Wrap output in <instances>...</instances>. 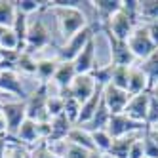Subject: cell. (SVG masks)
<instances>
[{"instance_id":"32","label":"cell","mask_w":158,"mask_h":158,"mask_svg":"<svg viewBox=\"0 0 158 158\" xmlns=\"http://www.w3.org/2000/svg\"><path fill=\"white\" fill-rule=\"evenodd\" d=\"M29 158H59V156H55L52 151H50V147L46 145V141H40L38 145H35L32 149H29Z\"/></svg>"},{"instance_id":"41","label":"cell","mask_w":158,"mask_h":158,"mask_svg":"<svg viewBox=\"0 0 158 158\" xmlns=\"http://www.w3.org/2000/svg\"><path fill=\"white\" fill-rule=\"evenodd\" d=\"M6 103V101H2V99H0V112H2V105Z\"/></svg>"},{"instance_id":"42","label":"cell","mask_w":158,"mask_h":158,"mask_svg":"<svg viewBox=\"0 0 158 158\" xmlns=\"http://www.w3.org/2000/svg\"><path fill=\"white\" fill-rule=\"evenodd\" d=\"M4 31H6L4 27H0V36H2V35H4Z\"/></svg>"},{"instance_id":"12","label":"cell","mask_w":158,"mask_h":158,"mask_svg":"<svg viewBox=\"0 0 158 158\" xmlns=\"http://www.w3.org/2000/svg\"><path fill=\"white\" fill-rule=\"evenodd\" d=\"M95 89H97V84H95L92 74H76L73 84L69 86V89H67V94L71 97H74L76 101L84 103V101H88L95 94Z\"/></svg>"},{"instance_id":"29","label":"cell","mask_w":158,"mask_h":158,"mask_svg":"<svg viewBox=\"0 0 158 158\" xmlns=\"http://www.w3.org/2000/svg\"><path fill=\"white\" fill-rule=\"evenodd\" d=\"M130 69H131V67H114V69H112L110 86H114V88H120V89H126V92H128Z\"/></svg>"},{"instance_id":"27","label":"cell","mask_w":158,"mask_h":158,"mask_svg":"<svg viewBox=\"0 0 158 158\" xmlns=\"http://www.w3.org/2000/svg\"><path fill=\"white\" fill-rule=\"evenodd\" d=\"M61 95H63V99H65L63 114L76 126V120H78V114H80V107H82V103H80V101H76L74 97H71L67 92H61Z\"/></svg>"},{"instance_id":"37","label":"cell","mask_w":158,"mask_h":158,"mask_svg":"<svg viewBox=\"0 0 158 158\" xmlns=\"http://www.w3.org/2000/svg\"><path fill=\"white\" fill-rule=\"evenodd\" d=\"M0 135H2V137H8V124H6V118H4L2 112H0Z\"/></svg>"},{"instance_id":"7","label":"cell","mask_w":158,"mask_h":158,"mask_svg":"<svg viewBox=\"0 0 158 158\" xmlns=\"http://www.w3.org/2000/svg\"><path fill=\"white\" fill-rule=\"evenodd\" d=\"M145 128H147L145 124L133 122L122 112V114H110L107 131L112 139H118V137H126V135H133V133H143Z\"/></svg>"},{"instance_id":"23","label":"cell","mask_w":158,"mask_h":158,"mask_svg":"<svg viewBox=\"0 0 158 158\" xmlns=\"http://www.w3.org/2000/svg\"><path fill=\"white\" fill-rule=\"evenodd\" d=\"M137 65L143 69V73L147 74V78H149L151 88H152L154 84H158V50H154L149 57L143 59V61H139Z\"/></svg>"},{"instance_id":"31","label":"cell","mask_w":158,"mask_h":158,"mask_svg":"<svg viewBox=\"0 0 158 158\" xmlns=\"http://www.w3.org/2000/svg\"><path fill=\"white\" fill-rule=\"evenodd\" d=\"M141 141H143V154H145V158H158V145H156V141L151 137L149 130L143 131Z\"/></svg>"},{"instance_id":"3","label":"cell","mask_w":158,"mask_h":158,"mask_svg":"<svg viewBox=\"0 0 158 158\" xmlns=\"http://www.w3.org/2000/svg\"><path fill=\"white\" fill-rule=\"evenodd\" d=\"M128 46H130L131 53L135 55L137 63L143 61V59H147L154 50H158V48L154 46L151 35H149V31H147V27H145L143 23H139L137 27L131 31V35H130V38H128Z\"/></svg>"},{"instance_id":"28","label":"cell","mask_w":158,"mask_h":158,"mask_svg":"<svg viewBox=\"0 0 158 158\" xmlns=\"http://www.w3.org/2000/svg\"><path fill=\"white\" fill-rule=\"evenodd\" d=\"M92 133V139H94V145L99 154H107L110 151V145H112V137L109 135L107 130H97V131H89Z\"/></svg>"},{"instance_id":"17","label":"cell","mask_w":158,"mask_h":158,"mask_svg":"<svg viewBox=\"0 0 158 158\" xmlns=\"http://www.w3.org/2000/svg\"><path fill=\"white\" fill-rule=\"evenodd\" d=\"M101 101H103V88L97 86L95 94L89 97L88 101H84L82 107H80V114H78V120H76V126L78 128H84L86 124L94 118V114L97 112V107H99Z\"/></svg>"},{"instance_id":"35","label":"cell","mask_w":158,"mask_h":158,"mask_svg":"<svg viewBox=\"0 0 158 158\" xmlns=\"http://www.w3.org/2000/svg\"><path fill=\"white\" fill-rule=\"evenodd\" d=\"M147 130V128H145ZM143 135V133H141ZM145 154H143V141H141V137L135 141L133 145H131V149H130V154H128V158H143Z\"/></svg>"},{"instance_id":"9","label":"cell","mask_w":158,"mask_h":158,"mask_svg":"<svg viewBox=\"0 0 158 158\" xmlns=\"http://www.w3.org/2000/svg\"><path fill=\"white\" fill-rule=\"evenodd\" d=\"M105 36L109 40V48H110V65H114V67H133L137 63V59H135V55L131 53L126 40H118L112 35H109V32H105Z\"/></svg>"},{"instance_id":"1","label":"cell","mask_w":158,"mask_h":158,"mask_svg":"<svg viewBox=\"0 0 158 158\" xmlns=\"http://www.w3.org/2000/svg\"><path fill=\"white\" fill-rule=\"evenodd\" d=\"M82 4L80 6L59 8V6H52L48 2V10H52V14L57 17V27H59V32H61V36L65 38V42L69 40L71 36H74L76 32H80L82 29L88 27V17L82 12Z\"/></svg>"},{"instance_id":"19","label":"cell","mask_w":158,"mask_h":158,"mask_svg":"<svg viewBox=\"0 0 158 158\" xmlns=\"http://www.w3.org/2000/svg\"><path fill=\"white\" fill-rule=\"evenodd\" d=\"M14 139H15L17 143L27 145L29 149H32L35 145H38V143H40V135H38V126H36V122L27 118L23 124H21V128L17 130V133H15Z\"/></svg>"},{"instance_id":"36","label":"cell","mask_w":158,"mask_h":158,"mask_svg":"<svg viewBox=\"0 0 158 158\" xmlns=\"http://www.w3.org/2000/svg\"><path fill=\"white\" fill-rule=\"evenodd\" d=\"M147 27V31H149V35L154 42V46L158 48V21H151V23H143Z\"/></svg>"},{"instance_id":"43","label":"cell","mask_w":158,"mask_h":158,"mask_svg":"<svg viewBox=\"0 0 158 158\" xmlns=\"http://www.w3.org/2000/svg\"><path fill=\"white\" fill-rule=\"evenodd\" d=\"M154 130H158V126H154Z\"/></svg>"},{"instance_id":"10","label":"cell","mask_w":158,"mask_h":158,"mask_svg":"<svg viewBox=\"0 0 158 158\" xmlns=\"http://www.w3.org/2000/svg\"><path fill=\"white\" fill-rule=\"evenodd\" d=\"M0 92L6 94L12 99H17V101H25L29 97V94L25 92V88L21 84V78H19L15 69L0 71Z\"/></svg>"},{"instance_id":"16","label":"cell","mask_w":158,"mask_h":158,"mask_svg":"<svg viewBox=\"0 0 158 158\" xmlns=\"http://www.w3.org/2000/svg\"><path fill=\"white\" fill-rule=\"evenodd\" d=\"M92 8L99 19V25L105 27L109 23V19L122 10V0H94Z\"/></svg>"},{"instance_id":"33","label":"cell","mask_w":158,"mask_h":158,"mask_svg":"<svg viewBox=\"0 0 158 158\" xmlns=\"http://www.w3.org/2000/svg\"><path fill=\"white\" fill-rule=\"evenodd\" d=\"M151 94V92H149ZM147 128H154L158 126V99L151 95L149 99V110H147V122H145Z\"/></svg>"},{"instance_id":"26","label":"cell","mask_w":158,"mask_h":158,"mask_svg":"<svg viewBox=\"0 0 158 158\" xmlns=\"http://www.w3.org/2000/svg\"><path fill=\"white\" fill-rule=\"evenodd\" d=\"M15 71L25 73V74H36V57L32 53L21 50L15 59Z\"/></svg>"},{"instance_id":"14","label":"cell","mask_w":158,"mask_h":158,"mask_svg":"<svg viewBox=\"0 0 158 158\" xmlns=\"http://www.w3.org/2000/svg\"><path fill=\"white\" fill-rule=\"evenodd\" d=\"M149 99H151V94H139V95H131L130 103L124 110V114L128 118H131L133 122H139V124H145L147 122V110H149Z\"/></svg>"},{"instance_id":"18","label":"cell","mask_w":158,"mask_h":158,"mask_svg":"<svg viewBox=\"0 0 158 158\" xmlns=\"http://www.w3.org/2000/svg\"><path fill=\"white\" fill-rule=\"evenodd\" d=\"M128 92L130 95H139V94H147L151 92V84L149 78L143 73V69L135 63L130 69V80H128Z\"/></svg>"},{"instance_id":"8","label":"cell","mask_w":158,"mask_h":158,"mask_svg":"<svg viewBox=\"0 0 158 158\" xmlns=\"http://www.w3.org/2000/svg\"><path fill=\"white\" fill-rule=\"evenodd\" d=\"M50 44V31L46 29L42 19H36L29 23L27 27V38H25V50L23 52H29L35 55V52L46 48Z\"/></svg>"},{"instance_id":"2","label":"cell","mask_w":158,"mask_h":158,"mask_svg":"<svg viewBox=\"0 0 158 158\" xmlns=\"http://www.w3.org/2000/svg\"><path fill=\"white\" fill-rule=\"evenodd\" d=\"M48 95H50L48 84H38V88L25 99L27 118L29 120H35V122H48V120H52L50 114H48V110H46Z\"/></svg>"},{"instance_id":"30","label":"cell","mask_w":158,"mask_h":158,"mask_svg":"<svg viewBox=\"0 0 158 158\" xmlns=\"http://www.w3.org/2000/svg\"><path fill=\"white\" fill-rule=\"evenodd\" d=\"M48 2H36V0H19V2H15V8L19 14L23 15H31V14H36L40 12V10H46Z\"/></svg>"},{"instance_id":"25","label":"cell","mask_w":158,"mask_h":158,"mask_svg":"<svg viewBox=\"0 0 158 158\" xmlns=\"http://www.w3.org/2000/svg\"><path fill=\"white\" fill-rule=\"evenodd\" d=\"M15 15H17L15 2H6V0H0V27L12 29L14 23H15Z\"/></svg>"},{"instance_id":"34","label":"cell","mask_w":158,"mask_h":158,"mask_svg":"<svg viewBox=\"0 0 158 158\" xmlns=\"http://www.w3.org/2000/svg\"><path fill=\"white\" fill-rule=\"evenodd\" d=\"M12 141L14 139H10V145H8V149L4 152V158H27L25 149H21L19 143H12Z\"/></svg>"},{"instance_id":"5","label":"cell","mask_w":158,"mask_h":158,"mask_svg":"<svg viewBox=\"0 0 158 158\" xmlns=\"http://www.w3.org/2000/svg\"><path fill=\"white\" fill-rule=\"evenodd\" d=\"M139 23L135 21L126 10H120L118 14H114L110 19H109V23L103 27V32H109V35H112L114 38H118V40H126L128 42V38H130V35H131V31L137 27Z\"/></svg>"},{"instance_id":"24","label":"cell","mask_w":158,"mask_h":158,"mask_svg":"<svg viewBox=\"0 0 158 158\" xmlns=\"http://www.w3.org/2000/svg\"><path fill=\"white\" fill-rule=\"evenodd\" d=\"M158 21V0H139V23Z\"/></svg>"},{"instance_id":"20","label":"cell","mask_w":158,"mask_h":158,"mask_svg":"<svg viewBox=\"0 0 158 158\" xmlns=\"http://www.w3.org/2000/svg\"><path fill=\"white\" fill-rule=\"evenodd\" d=\"M141 137V133H133V135H126V137H118V139H112L110 145V151L107 154L114 156V158H128L131 145Z\"/></svg>"},{"instance_id":"13","label":"cell","mask_w":158,"mask_h":158,"mask_svg":"<svg viewBox=\"0 0 158 158\" xmlns=\"http://www.w3.org/2000/svg\"><path fill=\"white\" fill-rule=\"evenodd\" d=\"M73 63H74V69L78 74H92L97 69V65H95V36L86 44L84 50L76 55Z\"/></svg>"},{"instance_id":"4","label":"cell","mask_w":158,"mask_h":158,"mask_svg":"<svg viewBox=\"0 0 158 158\" xmlns=\"http://www.w3.org/2000/svg\"><path fill=\"white\" fill-rule=\"evenodd\" d=\"M95 36V29L92 25H88L80 32H76L74 36H71L57 52V59L59 61H74V57L84 50V46Z\"/></svg>"},{"instance_id":"38","label":"cell","mask_w":158,"mask_h":158,"mask_svg":"<svg viewBox=\"0 0 158 158\" xmlns=\"http://www.w3.org/2000/svg\"><path fill=\"white\" fill-rule=\"evenodd\" d=\"M149 130V133H151V137L156 141V145H158V130H154V128H147Z\"/></svg>"},{"instance_id":"39","label":"cell","mask_w":158,"mask_h":158,"mask_svg":"<svg viewBox=\"0 0 158 158\" xmlns=\"http://www.w3.org/2000/svg\"><path fill=\"white\" fill-rule=\"evenodd\" d=\"M151 95H152V97H156V99H158V84H154V86H152V88H151Z\"/></svg>"},{"instance_id":"22","label":"cell","mask_w":158,"mask_h":158,"mask_svg":"<svg viewBox=\"0 0 158 158\" xmlns=\"http://www.w3.org/2000/svg\"><path fill=\"white\" fill-rule=\"evenodd\" d=\"M59 65V59L57 57H46V59H36V76L40 78V84H48L53 74H55V69Z\"/></svg>"},{"instance_id":"40","label":"cell","mask_w":158,"mask_h":158,"mask_svg":"<svg viewBox=\"0 0 158 158\" xmlns=\"http://www.w3.org/2000/svg\"><path fill=\"white\" fill-rule=\"evenodd\" d=\"M101 158H114V156H110V154H101Z\"/></svg>"},{"instance_id":"15","label":"cell","mask_w":158,"mask_h":158,"mask_svg":"<svg viewBox=\"0 0 158 158\" xmlns=\"http://www.w3.org/2000/svg\"><path fill=\"white\" fill-rule=\"evenodd\" d=\"M76 69H74V63L73 61H59L57 69H55V74L52 78V82L57 86L59 94L61 92H67L69 89V86L73 84V80L76 78Z\"/></svg>"},{"instance_id":"44","label":"cell","mask_w":158,"mask_h":158,"mask_svg":"<svg viewBox=\"0 0 158 158\" xmlns=\"http://www.w3.org/2000/svg\"><path fill=\"white\" fill-rule=\"evenodd\" d=\"M143 158H145V156H143Z\"/></svg>"},{"instance_id":"6","label":"cell","mask_w":158,"mask_h":158,"mask_svg":"<svg viewBox=\"0 0 158 158\" xmlns=\"http://www.w3.org/2000/svg\"><path fill=\"white\" fill-rule=\"evenodd\" d=\"M2 114L6 118L8 124V137L14 139L17 130L21 128V124L27 120V107H25V101H6L2 105Z\"/></svg>"},{"instance_id":"11","label":"cell","mask_w":158,"mask_h":158,"mask_svg":"<svg viewBox=\"0 0 158 158\" xmlns=\"http://www.w3.org/2000/svg\"><path fill=\"white\" fill-rule=\"evenodd\" d=\"M130 92L126 89H120V88H114V86H105L103 88V103L107 105L110 114H122L126 110L128 103H130Z\"/></svg>"},{"instance_id":"21","label":"cell","mask_w":158,"mask_h":158,"mask_svg":"<svg viewBox=\"0 0 158 158\" xmlns=\"http://www.w3.org/2000/svg\"><path fill=\"white\" fill-rule=\"evenodd\" d=\"M67 141L76 145V147H82V149H86L89 152H97L95 145H94V139H92V133H89L88 130H84V128L74 126L71 130V133H69V137H67Z\"/></svg>"}]
</instances>
